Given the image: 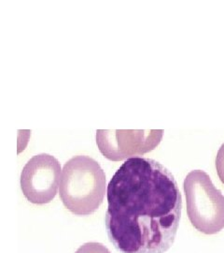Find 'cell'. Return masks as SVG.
Returning a JSON list of instances; mask_svg holds the SVG:
<instances>
[{
  "mask_svg": "<svg viewBox=\"0 0 224 253\" xmlns=\"http://www.w3.org/2000/svg\"><path fill=\"white\" fill-rule=\"evenodd\" d=\"M61 165L54 156L39 154L30 159L21 172V189L30 203L45 205L57 194Z\"/></svg>",
  "mask_w": 224,
  "mask_h": 253,
  "instance_id": "cell-5",
  "label": "cell"
},
{
  "mask_svg": "<svg viewBox=\"0 0 224 253\" xmlns=\"http://www.w3.org/2000/svg\"><path fill=\"white\" fill-rule=\"evenodd\" d=\"M215 164L219 178L224 185V143L217 153Z\"/></svg>",
  "mask_w": 224,
  "mask_h": 253,
  "instance_id": "cell-7",
  "label": "cell"
},
{
  "mask_svg": "<svg viewBox=\"0 0 224 253\" xmlns=\"http://www.w3.org/2000/svg\"><path fill=\"white\" fill-rule=\"evenodd\" d=\"M187 215L192 225L205 235L224 229V195L202 170L189 172L183 183Z\"/></svg>",
  "mask_w": 224,
  "mask_h": 253,
  "instance_id": "cell-3",
  "label": "cell"
},
{
  "mask_svg": "<svg viewBox=\"0 0 224 253\" xmlns=\"http://www.w3.org/2000/svg\"><path fill=\"white\" fill-rule=\"evenodd\" d=\"M105 225L121 253H165L174 244L182 196L170 171L153 159L131 158L107 190Z\"/></svg>",
  "mask_w": 224,
  "mask_h": 253,
  "instance_id": "cell-1",
  "label": "cell"
},
{
  "mask_svg": "<svg viewBox=\"0 0 224 253\" xmlns=\"http://www.w3.org/2000/svg\"><path fill=\"white\" fill-rule=\"evenodd\" d=\"M75 253H111L108 248L97 242H89L81 246Z\"/></svg>",
  "mask_w": 224,
  "mask_h": 253,
  "instance_id": "cell-6",
  "label": "cell"
},
{
  "mask_svg": "<svg viewBox=\"0 0 224 253\" xmlns=\"http://www.w3.org/2000/svg\"><path fill=\"white\" fill-rule=\"evenodd\" d=\"M106 186L100 164L88 156H76L64 165L60 198L72 214L89 216L102 205Z\"/></svg>",
  "mask_w": 224,
  "mask_h": 253,
  "instance_id": "cell-2",
  "label": "cell"
},
{
  "mask_svg": "<svg viewBox=\"0 0 224 253\" xmlns=\"http://www.w3.org/2000/svg\"><path fill=\"white\" fill-rule=\"evenodd\" d=\"M162 134V129H98L96 144L105 158L121 162L153 151Z\"/></svg>",
  "mask_w": 224,
  "mask_h": 253,
  "instance_id": "cell-4",
  "label": "cell"
}]
</instances>
